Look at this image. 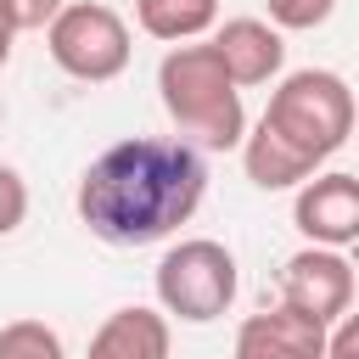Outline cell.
I'll return each instance as SVG.
<instances>
[{"instance_id":"1","label":"cell","mask_w":359,"mask_h":359,"mask_svg":"<svg viewBox=\"0 0 359 359\" xmlns=\"http://www.w3.org/2000/svg\"><path fill=\"white\" fill-rule=\"evenodd\" d=\"M208 196V163L196 146L174 135H129L112 140L73 191L79 224L107 247H151L168 241Z\"/></svg>"},{"instance_id":"2","label":"cell","mask_w":359,"mask_h":359,"mask_svg":"<svg viewBox=\"0 0 359 359\" xmlns=\"http://www.w3.org/2000/svg\"><path fill=\"white\" fill-rule=\"evenodd\" d=\"M157 95H163V112L174 118L185 146H196V151H236L241 146L247 107H241V90L230 84L213 45H196V39L174 45L157 62Z\"/></svg>"},{"instance_id":"3","label":"cell","mask_w":359,"mask_h":359,"mask_svg":"<svg viewBox=\"0 0 359 359\" xmlns=\"http://www.w3.org/2000/svg\"><path fill=\"white\" fill-rule=\"evenodd\" d=\"M275 140H286L297 157H309L314 168L325 157H337L353 135V90L342 73L331 67H297L269 90V107L258 118Z\"/></svg>"},{"instance_id":"4","label":"cell","mask_w":359,"mask_h":359,"mask_svg":"<svg viewBox=\"0 0 359 359\" xmlns=\"http://www.w3.org/2000/svg\"><path fill=\"white\" fill-rule=\"evenodd\" d=\"M157 309L168 320H185V325H213L219 314H230L236 303V286H241V269H236V252L213 236H185L174 241L163 258H157Z\"/></svg>"},{"instance_id":"5","label":"cell","mask_w":359,"mask_h":359,"mask_svg":"<svg viewBox=\"0 0 359 359\" xmlns=\"http://www.w3.org/2000/svg\"><path fill=\"white\" fill-rule=\"evenodd\" d=\"M45 50L50 62L79 79V84H107L129 67L135 56V39H129V22L101 6V0H67L50 22H45Z\"/></svg>"},{"instance_id":"6","label":"cell","mask_w":359,"mask_h":359,"mask_svg":"<svg viewBox=\"0 0 359 359\" xmlns=\"http://www.w3.org/2000/svg\"><path fill=\"white\" fill-rule=\"evenodd\" d=\"M280 303L309 314L314 325H337L348 320L353 309V264L348 252H331V247H303L280 264Z\"/></svg>"},{"instance_id":"7","label":"cell","mask_w":359,"mask_h":359,"mask_svg":"<svg viewBox=\"0 0 359 359\" xmlns=\"http://www.w3.org/2000/svg\"><path fill=\"white\" fill-rule=\"evenodd\" d=\"M292 224L309 236V247L348 252L359 241V180L342 174V168L303 180L297 185V202H292Z\"/></svg>"},{"instance_id":"8","label":"cell","mask_w":359,"mask_h":359,"mask_svg":"<svg viewBox=\"0 0 359 359\" xmlns=\"http://www.w3.org/2000/svg\"><path fill=\"white\" fill-rule=\"evenodd\" d=\"M325 337H331V325H314L309 314L275 303V309L241 320L230 359H325Z\"/></svg>"},{"instance_id":"9","label":"cell","mask_w":359,"mask_h":359,"mask_svg":"<svg viewBox=\"0 0 359 359\" xmlns=\"http://www.w3.org/2000/svg\"><path fill=\"white\" fill-rule=\"evenodd\" d=\"M230 73L236 90H252V84H269L280 67H286V39L280 28H269L264 17H230L213 39H208Z\"/></svg>"},{"instance_id":"10","label":"cell","mask_w":359,"mask_h":359,"mask_svg":"<svg viewBox=\"0 0 359 359\" xmlns=\"http://www.w3.org/2000/svg\"><path fill=\"white\" fill-rule=\"evenodd\" d=\"M84 359H174V331H168V314L163 309H146V303H129V309H112Z\"/></svg>"},{"instance_id":"11","label":"cell","mask_w":359,"mask_h":359,"mask_svg":"<svg viewBox=\"0 0 359 359\" xmlns=\"http://www.w3.org/2000/svg\"><path fill=\"white\" fill-rule=\"evenodd\" d=\"M236 151H241V168H247V180H252L258 191H292V185H303V180L320 174L309 157H297V151H292L286 140H275L264 123H252Z\"/></svg>"},{"instance_id":"12","label":"cell","mask_w":359,"mask_h":359,"mask_svg":"<svg viewBox=\"0 0 359 359\" xmlns=\"http://www.w3.org/2000/svg\"><path fill=\"white\" fill-rule=\"evenodd\" d=\"M135 17H140V28H146L151 39L185 45V39H196V34L213 28L219 0H135Z\"/></svg>"},{"instance_id":"13","label":"cell","mask_w":359,"mask_h":359,"mask_svg":"<svg viewBox=\"0 0 359 359\" xmlns=\"http://www.w3.org/2000/svg\"><path fill=\"white\" fill-rule=\"evenodd\" d=\"M0 359H67V348L45 320H6L0 325Z\"/></svg>"},{"instance_id":"14","label":"cell","mask_w":359,"mask_h":359,"mask_svg":"<svg viewBox=\"0 0 359 359\" xmlns=\"http://www.w3.org/2000/svg\"><path fill=\"white\" fill-rule=\"evenodd\" d=\"M337 11V0H269V28H320Z\"/></svg>"},{"instance_id":"15","label":"cell","mask_w":359,"mask_h":359,"mask_svg":"<svg viewBox=\"0 0 359 359\" xmlns=\"http://www.w3.org/2000/svg\"><path fill=\"white\" fill-rule=\"evenodd\" d=\"M22 219H28V180L11 163H0V236H11Z\"/></svg>"},{"instance_id":"16","label":"cell","mask_w":359,"mask_h":359,"mask_svg":"<svg viewBox=\"0 0 359 359\" xmlns=\"http://www.w3.org/2000/svg\"><path fill=\"white\" fill-rule=\"evenodd\" d=\"M0 6H6L11 28H17V34H28V28H45V22H50L67 0H0Z\"/></svg>"},{"instance_id":"17","label":"cell","mask_w":359,"mask_h":359,"mask_svg":"<svg viewBox=\"0 0 359 359\" xmlns=\"http://www.w3.org/2000/svg\"><path fill=\"white\" fill-rule=\"evenodd\" d=\"M11 45H17V28H11V17H6V6H0V67L11 62Z\"/></svg>"}]
</instances>
